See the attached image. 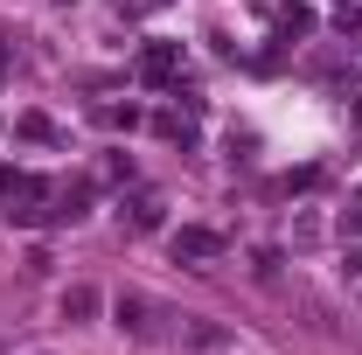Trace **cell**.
I'll return each mask as SVG.
<instances>
[{
    "mask_svg": "<svg viewBox=\"0 0 362 355\" xmlns=\"http://www.w3.org/2000/svg\"><path fill=\"white\" fill-rule=\"evenodd\" d=\"M175 258H181V265H216V258H223V230L181 223V230H175Z\"/></svg>",
    "mask_w": 362,
    "mask_h": 355,
    "instance_id": "cell-1",
    "label": "cell"
},
{
    "mask_svg": "<svg viewBox=\"0 0 362 355\" xmlns=\"http://www.w3.org/2000/svg\"><path fill=\"white\" fill-rule=\"evenodd\" d=\"M175 70H181V49H175V42H153V49H139V77H146V84H168Z\"/></svg>",
    "mask_w": 362,
    "mask_h": 355,
    "instance_id": "cell-2",
    "label": "cell"
},
{
    "mask_svg": "<svg viewBox=\"0 0 362 355\" xmlns=\"http://www.w3.org/2000/svg\"><path fill=\"white\" fill-rule=\"evenodd\" d=\"M90 313H98V293L90 286H70L63 293V320H90Z\"/></svg>",
    "mask_w": 362,
    "mask_h": 355,
    "instance_id": "cell-3",
    "label": "cell"
},
{
    "mask_svg": "<svg viewBox=\"0 0 362 355\" xmlns=\"http://www.w3.org/2000/svg\"><path fill=\"white\" fill-rule=\"evenodd\" d=\"M119 327H133V334H146V300H133V293H126V300H119Z\"/></svg>",
    "mask_w": 362,
    "mask_h": 355,
    "instance_id": "cell-4",
    "label": "cell"
},
{
    "mask_svg": "<svg viewBox=\"0 0 362 355\" xmlns=\"http://www.w3.org/2000/svg\"><path fill=\"white\" fill-rule=\"evenodd\" d=\"M153 223H160V202H153V195H139V202H133V230H153Z\"/></svg>",
    "mask_w": 362,
    "mask_h": 355,
    "instance_id": "cell-5",
    "label": "cell"
},
{
    "mask_svg": "<svg viewBox=\"0 0 362 355\" xmlns=\"http://www.w3.org/2000/svg\"><path fill=\"white\" fill-rule=\"evenodd\" d=\"M168 0H119V14H160Z\"/></svg>",
    "mask_w": 362,
    "mask_h": 355,
    "instance_id": "cell-6",
    "label": "cell"
}]
</instances>
